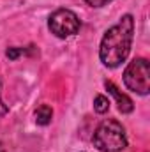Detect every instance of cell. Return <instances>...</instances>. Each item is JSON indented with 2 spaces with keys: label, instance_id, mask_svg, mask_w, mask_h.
<instances>
[{
  "label": "cell",
  "instance_id": "obj_2",
  "mask_svg": "<svg viewBox=\"0 0 150 152\" xmlns=\"http://www.w3.org/2000/svg\"><path fill=\"white\" fill-rule=\"evenodd\" d=\"M94 145L101 152H120L127 147V138L122 124L104 120L94 133Z\"/></svg>",
  "mask_w": 150,
  "mask_h": 152
},
{
  "label": "cell",
  "instance_id": "obj_5",
  "mask_svg": "<svg viewBox=\"0 0 150 152\" xmlns=\"http://www.w3.org/2000/svg\"><path fill=\"white\" fill-rule=\"evenodd\" d=\"M104 85H106V88L110 90V94H111L113 97L117 99L118 110H120L122 113H131V112H133V108H134V106H133V101H131V99H129L125 94H122V92H120V90H118V88L113 85L111 81H106Z\"/></svg>",
  "mask_w": 150,
  "mask_h": 152
},
{
  "label": "cell",
  "instance_id": "obj_3",
  "mask_svg": "<svg viewBox=\"0 0 150 152\" xmlns=\"http://www.w3.org/2000/svg\"><path fill=\"white\" fill-rule=\"evenodd\" d=\"M124 83L129 90L147 96L150 90V69L145 58H134L124 71Z\"/></svg>",
  "mask_w": 150,
  "mask_h": 152
},
{
  "label": "cell",
  "instance_id": "obj_10",
  "mask_svg": "<svg viewBox=\"0 0 150 152\" xmlns=\"http://www.w3.org/2000/svg\"><path fill=\"white\" fill-rule=\"evenodd\" d=\"M5 113H7V106L4 104V101H2V97H0V117L5 115Z\"/></svg>",
  "mask_w": 150,
  "mask_h": 152
},
{
  "label": "cell",
  "instance_id": "obj_11",
  "mask_svg": "<svg viewBox=\"0 0 150 152\" xmlns=\"http://www.w3.org/2000/svg\"><path fill=\"white\" fill-rule=\"evenodd\" d=\"M0 152H4V145L2 143H0Z\"/></svg>",
  "mask_w": 150,
  "mask_h": 152
},
{
  "label": "cell",
  "instance_id": "obj_9",
  "mask_svg": "<svg viewBox=\"0 0 150 152\" xmlns=\"http://www.w3.org/2000/svg\"><path fill=\"white\" fill-rule=\"evenodd\" d=\"M88 5H92V7H103V5H106V4H110L111 0H85Z\"/></svg>",
  "mask_w": 150,
  "mask_h": 152
},
{
  "label": "cell",
  "instance_id": "obj_8",
  "mask_svg": "<svg viewBox=\"0 0 150 152\" xmlns=\"http://www.w3.org/2000/svg\"><path fill=\"white\" fill-rule=\"evenodd\" d=\"M21 53H23V50H21V48H9V50H7V57H9L11 60H16Z\"/></svg>",
  "mask_w": 150,
  "mask_h": 152
},
{
  "label": "cell",
  "instance_id": "obj_7",
  "mask_svg": "<svg viewBox=\"0 0 150 152\" xmlns=\"http://www.w3.org/2000/svg\"><path fill=\"white\" fill-rule=\"evenodd\" d=\"M94 110L97 112V113H106L108 110H110V101H108V97H104V96H95V99H94Z\"/></svg>",
  "mask_w": 150,
  "mask_h": 152
},
{
  "label": "cell",
  "instance_id": "obj_4",
  "mask_svg": "<svg viewBox=\"0 0 150 152\" xmlns=\"http://www.w3.org/2000/svg\"><path fill=\"white\" fill-rule=\"evenodd\" d=\"M48 27L51 30V34H55L57 37L66 39L78 34L79 30V20L73 11L69 9H58L50 16Z\"/></svg>",
  "mask_w": 150,
  "mask_h": 152
},
{
  "label": "cell",
  "instance_id": "obj_1",
  "mask_svg": "<svg viewBox=\"0 0 150 152\" xmlns=\"http://www.w3.org/2000/svg\"><path fill=\"white\" fill-rule=\"evenodd\" d=\"M133 34H134V20L131 14H125L117 25L106 30L99 48V57L104 66L118 67L127 58L133 44Z\"/></svg>",
  "mask_w": 150,
  "mask_h": 152
},
{
  "label": "cell",
  "instance_id": "obj_6",
  "mask_svg": "<svg viewBox=\"0 0 150 152\" xmlns=\"http://www.w3.org/2000/svg\"><path fill=\"white\" fill-rule=\"evenodd\" d=\"M51 117H53V110L48 104H42L36 110V122L39 126H48L51 122Z\"/></svg>",
  "mask_w": 150,
  "mask_h": 152
}]
</instances>
